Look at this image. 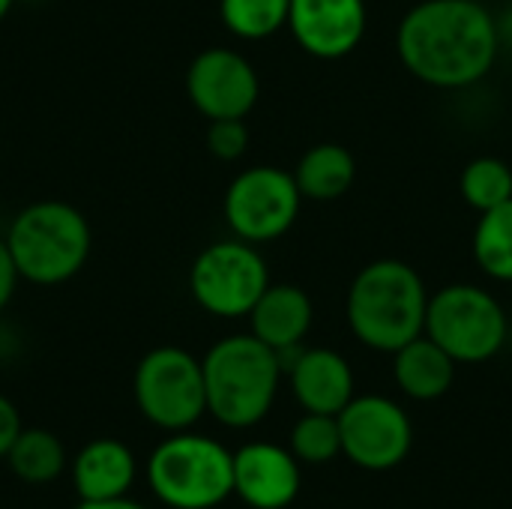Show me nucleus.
Segmentation results:
<instances>
[{"label":"nucleus","mask_w":512,"mask_h":509,"mask_svg":"<svg viewBox=\"0 0 512 509\" xmlns=\"http://www.w3.org/2000/svg\"><path fill=\"white\" fill-rule=\"evenodd\" d=\"M12 6H15V0H0V21L9 15V9H12Z\"/></svg>","instance_id":"c85d7f7f"},{"label":"nucleus","mask_w":512,"mask_h":509,"mask_svg":"<svg viewBox=\"0 0 512 509\" xmlns=\"http://www.w3.org/2000/svg\"><path fill=\"white\" fill-rule=\"evenodd\" d=\"M207 387V414L228 429L261 423L279 393L282 366L270 345L252 333L219 339L201 360Z\"/></svg>","instance_id":"7ed1b4c3"},{"label":"nucleus","mask_w":512,"mask_h":509,"mask_svg":"<svg viewBox=\"0 0 512 509\" xmlns=\"http://www.w3.org/2000/svg\"><path fill=\"white\" fill-rule=\"evenodd\" d=\"M270 285V270L255 243L240 237L210 243L189 267L192 300L216 318H246Z\"/></svg>","instance_id":"6e6552de"},{"label":"nucleus","mask_w":512,"mask_h":509,"mask_svg":"<svg viewBox=\"0 0 512 509\" xmlns=\"http://www.w3.org/2000/svg\"><path fill=\"white\" fill-rule=\"evenodd\" d=\"M186 93L198 114L207 120L243 117L258 105L261 81L249 57L234 48L216 45L195 54L186 69Z\"/></svg>","instance_id":"9b49d317"},{"label":"nucleus","mask_w":512,"mask_h":509,"mask_svg":"<svg viewBox=\"0 0 512 509\" xmlns=\"http://www.w3.org/2000/svg\"><path fill=\"white\" fill-rule=\"evenodd\" d=\"M498 42L501 45H512V12H507L504 18H498Z\"/></svg>","instance_id":"cd10ccee"},{"label":"nucleus","mask_w":512,"mask_h":509,"mask_svg":"<svg viewBox=\"0 0 512 509\" xmlns=\"http://www.w3.org/2000/svg\"><path fill=\"white\" fill-rule=\"evenodd\" d=\"M291 0H219V18L231 36L261 42L288 27Z\"/></svg>","instance_id":"412c9836"},{"label":"nucleus","mask_w":512,"mask_h":509,"mask_svg":"<svg viewBox=\"0 0 512 509\" xmlns=\"http://www.w3.org/2000/svg\"><path fill=\"white\" fill-rule=\"evenodd\" d=\"M72 483L81 501H117L135 483V456L123 441L96 438L72 462Z\"/></svg>","instance_id":"dca6fc26"},{"label":"nucleus","mask_w":512,"mask_h":509,"mask_svg":"<svg viewBox=\"0 0 512 509\" xmlns=\"http://www.w3.org/2000/svg\"><path fill=\"white\" fill-rule=\"evenodd\" d=\"M75 509H144L141 504L129 501V498H117V501H81Z\"/></svg>","instance_id":"bb28decb"},{"label":"nucleus","mask_w":512,"mask_h":509,"mask_svg":"<svg viewBox=\"0 0 512 509\" xmlns=\"http://www.w3.org/2000/svg\"><path fill=\"white\" fill-rule=\"evenodd\" d=\"M471 249L477 267L489 279L512 282V198L495 210L480 213Z\"/></svg>","instance_id":"aec40b11"},{"label":"nucleus","mask_w":512,"mask_h":509,"mask_svg":"<svg viewBox=\"0 0 512 509\" xmlns=\"http://www.w3.org/2000/svg\"><path fill=\"white\" fill-rule=\"evenodd\" d=\"M153 495L174 509H213L234 495V456L213 438L174 432L147 462Z\"/></svg>","instance_id":"39448f33"},{"label":"nucleus","mask_w":512,"mask_h":509,"mask_svg":"<svg viewBox=\"0 0 512 509\" xmlns=\"http://www.w3.org/2000/svg\"><path fill=\"white\" fill-rule=\"evenodd\" d=\"M249 147V126L243 117L228 120H210L207 126V150L219 162H237Z\"/></svg>","instance_id":"b1692460"},{"label":"nucleus","mask_w":512,"mask_h":509,"mask_svg":"<svg viewBox=\"0 0 512 509\" xmlns=\"http://www.w3.org/2000/svg\"><path fill=\"white\" fill-rule=\"evenodd\" d=\"M246 318L252 324V336H258L273 351H282L291 345H303L312 330L315 309L300 285L270 282Z\"/></svg>","instance_id":"2eb2a0df"},{"label":"nucleus","mask_w":512,"mask_h":509,"mask_svg":"<svg viewBox=\"0 0 512 509\" xmlns=\"http://www.w3.org/2000/svg\"><path fill=\"white\" fill-rule=\"evenodd\" d=\"M15 285H18V270H15V264H12V255H9L6 237H0V312H3V309H6V303L12 300Z\"/></svg>","instance_id":"a878e982"},{"label":"nucleus","mask_w":512,"mask_h":509,"mask_svg":"<svg viewBox=\"0 0 512 509\" xmlns=\"http://www.w3.org/2000/svg\"><path fill=\"white\" fill-rule=\"evenodd\" d=\"M3 237L18 279L42 288L75 279L93 249L90 222L66 201L27 204L15 213Z\"/></svg>","instance_id":"20e7f679"},{"label":"nucleus","mask_w":512,"mask_h":509,"mask_svg":"<svg viewBox=\"0 0 512 509\" xmlns=\"http://www.w3.org/2000/svg\"><path fill=\"white\" fill-rule=\"evenodd\" d=\"M291 453L309 465H324L336 459L342 453L339 417L306 411V417H300L297 426L291 429Z\"/></svg>","instance_id":"5701e85b"},{"label":"nucleus","mask_w":512,"mask_h":509,"mask_svg":"<svg viewBox=\"0 0 512 509\" xmlns=\"http://www.w3.org/2000/svg\"><path fill=\"white\" fill-rule=\"evenodd\" d=\"M303 207V195L297 189L294 171L276 165H252L240 171L222 201L225 222L234 237L246 243H273L285 237Z\"/></svg>","instance_id":"1a4fd4ad"},{"label":"nucleus","mask_w":512,"mask_h":509,"mask_svg":"<svg viewBox=\"0 0 512 509\" xmlns=\"http://www.w3.org/2000/svg\"><path fill=\"white\" fill-rule=\"evenodd\" d=\"M429 297L417 267L399 258H378L366 264L348 288V327L366 348L396 354L426 333Z\"/></svg>","instance_id":"f03ea898"},{"label":"nucleus","mask_w":512,"mask_h":509,"mask_svg":"<svg viewBox=\"0 0 512 509\" xmlns=\"http://www.w3.org/2000/svg\"><path fill=\"white\" fill-rule=\"evenodd\" d=\"M456 360L438 345L432 342L426 333L411 339L408 345H402L393 354V375L396 384L405 396L417 399V402H432L441 399L456 378Z\"/></svg>","instance_id":"f3484780"},{"label":"nucleus","mask_w":512,"mask_h":509,"mask_svg":"<svg viewBox=\"0 0 512 509\" xmlns=\"http://www.w3.org/2000/svg\"><path fill=\"white\" fill-rule=\"evenodd\" d=\"M402 66L438 90L480 84L501 57L498 15L480 0H423L396 30Z\"/></svg>","instance_id":"f257e3e1"},{"label":"nucleus","mask_w":512,"mask_h":509,"mask_svg":"<svg viewBox=\"0 0 512 509\" xmlns=\"http://www.w3.org/2000/svg\"><path fill=\"white\" fill-rule=\"evenodd\" d=\"M21 429L24 426H21L18 408L6 396H0V459H6V453L12 450V444L21 435Z\"/></svg>","instance_id":"393cba45"},{"label":"nucleus","mask_w":512,"mask_h":509,"mask_svg":"<svg viewBox=\"0 0 512 509\" xmlns=\"http://www.w3.org/2000/svg\"><path fill=\"white\" fill-rule=\"evenodd\" d=\"M6 462L18 480L42 486L66 471V450L60 438L45 429H21L12 450L6 453Z\"/></svg>","instance_id":"6ab92c4d"},{"label":"nucleus","mask_w":512,"mask_h":509,"mask_svg":"<svg viewBox=\"0 0 512 509\" xmlns=\"http://www.w3.org/2000/svg\"><path fill=\"white\" fill-rule=\"evenodd\" d=\"M30 3H33V0H30Z\"/></svg>","instance_id":"c756f323"},{"label":"nucleus","mask_w":512,"mask_h":509,"mask_svg":"<svg viewBox=\"0 0 512 509\" xmlns=\"http://www.w3.org/2000/svg\"><path fill=\"white\" fill-rule=\"evenodd\" d=\"M234 492L252 509H285L300 492L297 456L276 444H246L234 453Z\"/></svg>","instance_id":"ddd939ff"},{"label":"nucleus","mask_w":512,"mask_h":509,"mask_svg":"<svg viewBox=\"0 0 512 509\" xmlns=\"http://www.w3.org/2000/svg\"><path fill=\"white\" fill-rule=\"evenodd\" d=\"M342 453L366 471L396 468L414 444V429L402 405L387 396H354L339 411Z\"/></svg>","instance_id":"9d476101"},{"label":"nucleus","mask_w":512,"mask_h":509,"mask_svg":"<svg viewBox=\"0 0 512 509\" xmlns=\"http://www.w3.org/2000/svg\"><path fill=\"white\" fill-rule=\"evenodd\" d=\"M459 192L471 210H495L512 198V168L498 156H477L465 165L459 177Z\"/></svg>","instance_id":"4be33fe9"},{"label":"nucleus","mask_w":512,"mask_h":509,"mask_svg":"<svg viewBox=\"0 0 512 509\" xmlns=\"http://www.w3.org/2000/svg\"><path fill=\"white\" fill-rule=\"evenodd\" d=\"M366 0H291L288 30L315 60H342L366 36Z\"/></svg>","instance_id":"f8f14e48"},{"label":"nucleus","mask_w":512,"mask_h":509,"mask_svg":"<svg viewBox=\"0 0 512 509\" xmlns=\"http://www.w3.org/2000/svg\"><path fill=\"white\" fill-rule=\"evenodd\" d=\"M510 333L501 300L468 282H456L429 297L426 336L438 342L456 363L492 360Z\"/></svg>","instance_id":"423d86ee"},{"label":"nucleus","mask_w":512,"mask_h":509,"mask_svg":"<svg viewBox=\"0 0 512 509\" xmlns=\"http://www.w3.org/2000/svg\"><path fill=\"white\" fill-rule=\"evenodd\" d=\"M354 177H357L354 156L333 141L309 147L294 168V180L303 201H339L354 186Z\"/></svg>","instance_id":"a211bd4d"},{"label":"nucleus","mask_w":512,"mask_h":509,"mask_svg":"<svg viewBox=\"0 0 512 509\" xmlns=\"http://www.w3.org/2000/svg\"><path fill=\"white\" fill-rule=\"evenodd\" d=\"M132 393L138 411L165 432H186L207 414L204 366L174 345L153 348L141 357Z\"/></svg>","instance_id":"0eeeda50"},{"label":"nucleus","mask_w":512,"mask_h":509,"mask_svg":"<svg viewBox=\"0 0 512 509\" xmlns=\"http://www.w3.org/2000/svg\"><path fill=\"white\" fill-rule=\"evenodd\" d=\"M291 390L303 411L333 414L354 399V372L351 363L333 348H303L297 363L288 369Z\"/></svg>","instance_id":"4468645a"}]
</instances>
